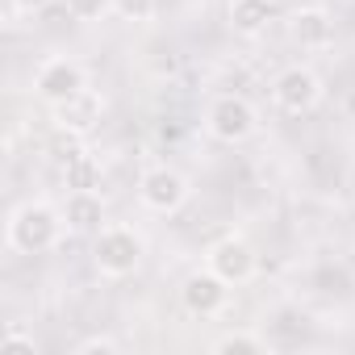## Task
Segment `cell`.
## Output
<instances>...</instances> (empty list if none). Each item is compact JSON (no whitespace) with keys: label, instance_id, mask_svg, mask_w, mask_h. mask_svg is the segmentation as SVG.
<instances>
[{"label":"cell","instance_id":"1","mask_svg":"<svg viewBox=\"0 0 355 355\" xmlns=\"http://www.w3.org/2000/svg\"><path fill=\"white\" fill-rule=\"evenodd\" d=\"M63 234H67L63 205L51 201H21L5 222V247L13 255H46L63 243Z\"/></svg>","mask_w":355,"mask_h":355},{"label":"cell","instance_id":"2","mask_svg":"<svg viewBox=\"0 0 355 355\" xmlns=\"http://www.w3.org/2000/svg\"><path fill=\"white\" fill-rule=\"evenodd\" d=\"M146 259V239L130 222H105L92 234V263L105 280H125L142 268Z\"/></svg>","mask_w":355,"mask_h":355},{"label":"cell","instance_id":"3","mask_svg":"<svg viewBox=\"0 0 355 355\" xmlns=\"http://www.w3.org/2000/svg\"><path fill=\"white\" fill-rule=\"evenodd\" d=\"M259 130V109L239 92H218L205 105V134L222 146H243Z\"/></svg>","mask_w":355,"mask_h":355},{"label":"cell","instance_id":"4","mask_svg":"<svg viewBox=\"0 0 355 355\" xmlns=\"http://www.w3.org/2000/svg\"><path fill=\"white\" fill-rule=\"evenodd\" d=\"M193 197V184H189V175L184 171H175L171 163H155L142 171V180H138V201L142 209L159 214V218H171V214H180Z\"/></svg>","mask_w":355,"mask_h":355},{"label":"cell","instance_id":"5","mask_svg":"<svg viewBox=\"0 0 355 355\" xmlns=\"http://www.w3.org/2000/svg\"><path fill=\"white\" fill-rule=\"evenodd\" d=\"M322 96H326V84H322V76H318L313 67H305V63H293V67H284V71L272 80V105H276L280 113H288V117L313 113V109L322 105Z\"/></svg>","mask_w":355,"mask_h":355},{"label":"cell","instance_id":"6","mask_svg":"<svg viewBox=\"0 0 355 355\" xmlns=\"http://www.w3.org/2000/svg\"><path fill=\"white\" fill-rule=\"evenodd\" d=\"M80 88H88V71L71 55H51L34 67V96H42L46 105H59Z\"/></svg>","mask_w":355,"mask_h":355},{"label":"cell","instance_id":"7","mask_svg":"<svg viewBox=\"0 0 355 355\" xmlns=\"http://www.w3.org/2000/svg\"><path fill=\"white\" fill-rule=\"evenodd\" d=\"M205 268L209 272H218L226 284H247V280H255V272H259V255H255V247L247 243V239H239V234H226V239H218L209 251H205Z\"/></svg>","mask_w":355,"mask_h":355},{"label":"cell","instance_id":"8","mask_svg":"<svg viewBox=\"0 0 355 355\" xmlns=\"http://www.w3.org/2000/svg\"><path fill=\"white\" fill-rule=\"evenodd\" d=\"M51 117H55V125L63 130V134H71V138H84V134H92L96 125H101V117H105V96H101V88H80V92H71L67 101H59V105H51Z\"/></svg>","mask_w":355,"mask_h":355},{"label":"cell","instance_id":"9","mask_svg":"<svg viewBox=\"0 0 355 355\" xmlns=\"http://www.w3.org/2000/svg\"><path fill=\"white\" fill-rule=\"evenodd\" d=\"M230 288H234V284H226L218 272L201 268V272H193V276L184 280L180 301H184V309H189L193 318H218V313H226V305H230Z\"/></svg>","mask_w":355,"mask_h":355},{"label":"cell","instance_id":"10","mask_svg":"<svg viewBox=\"0 0 355 355\" xmlns=\"http://www.w3.org/2000/svg\"><path fill=\"white\" fill-rule=\"evenodd\" d=\"M288 38L301 51H326L334 42V17L322 5H301L288 13Z\"/></svg>","mask_w":355,"mask_h":355},{"label":"cell","instance_id":"11","mask_svg":"<svg viewBox=\"0 0 355 355\" xmlns=\"http://www.w3.org/2000/svg\"><path fill=\"white\" fill-rule=\"evenodd\" d=\"M63 218H67V234H88L92 239L105 226V197H101V189H67Z\"/></svg>","mask_w":355,"mask_h":355},{"label":"cell","instance_id":"12","mask_svg":"<svg viewBox=\"0 0 355 355\" xmlns=\"http://www.w3.org/2000/svg\"><path fill=\"white\" fill-rule=\"evenodd\" d=\"M230 30L243 38H259L272 21H276V0H230L226 5Z\"/></svg>","mask_w":355,"mask_h":355},{"label":"cell","instance_id":"13","mask_svg":"<svg viewBox=\"0 0 355 355\" xmlns=\"http://www.w3.org/2000/svg\"><path fill=\"white\" fill-rule=\"evenodd\" d=\"M63 184L67 189H101V163L88 150L63 155Z\"/></svg>","mask_w":355,"mask_h":355},{"label":"cell","instance_id":"14","mask_svg":"<svg viewBox=\"0 0 355 355\" xmlns=\"http://www.w3.org/2000/svg\"><path fill=\"white\" fill-rule=\"evenodd\" d=\"M209 351H214V355H263V351H268V338L255 334V330H230V334L214 338Z\"/></svg>","mask_w":355,"mask_h":355},{"label":"cell","instance_id":"15","mask_svg":"<svg viewBox=\"0 0 355 355\" xmlns=\"http://www.w3.org/2000/svg\"><path fill=\"white\" fill-rule=\"evenodd\" d=\"M63 9H67V17L71 21H101V17H109L113 13V0H63Z\"/></svg>","mask_w":355,"mask_h":355},{"label":"cell","instance_id":"16","mask_svg":"<svg viewBox=\"0 0 355 355\" xmlns=\"http://www.w3.org/2000/svg\"><path fill=\"white\" fill-rule=\"evenodd\" d=\"M155 9H159V0H113V13L121 17V21H150L155 17Z\"/></svg>","mask_w":355,"mask_h":355},{"label":"cell","instance_id":"17","mask_svg":"<svg viewBox=\"0 0 355 355\" xmlns=\"http://www.w3.org/2000/svg\"><path fill=\"white\" fill-rule=\"evenodd\" d=\"M71 351H76V355H117V351H121V343H117V338H109V334H92V338H80Z\"/></svg>","mask_w":355,"mask_h":355},{"label":"cell","instance_id":"18","mask_svg":"<svg viewBox=\"0 0 355 355\" xmlns=\"http://www.w3.org/2000/svg\"><path fill=\"white\" fill-rule=\"evenodd\" d=\"M17 351H38V343H34V334H26V330H17V326H9L5 330V338H0V355H17Z\"/></svg>","mask_w":355,"mask_h":355},{"label":"cell","instance_id":"19","mask_svg":"<svg viewBox=\"0 0 355 355\" xmlns=\"http://www.w3.org/2000/svg\"><path fill=\"white\" fill-rule=\"evenodd\" d=\"M55 0H9V9L13 13H21V17H34V13H42V9H51Z\"/></svg>","mask_w":355,"mask_h":355}]
</instances>
